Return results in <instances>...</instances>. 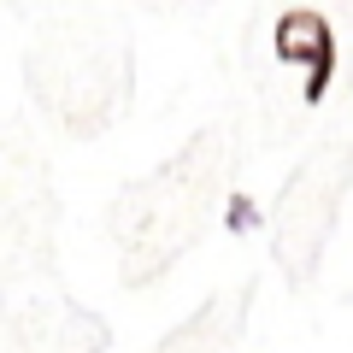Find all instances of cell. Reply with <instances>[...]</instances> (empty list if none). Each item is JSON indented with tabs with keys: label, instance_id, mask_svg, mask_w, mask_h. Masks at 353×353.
I'll list each match as a JSON object with an SVG mask.
<instances>
[{
	"label": "cell",
	"instance_id": "1",
	"mask_svg": "<svg viewBox=\"0 0 353 353\" xmlns=\"http://www.w3.org/2000/svg\"><path fill=\"white\" fill-rule=\"evenodd\" d=\"M271 48H277L283 65H306V83H301V101L306 106H324L330 83H336V36L318 12H283L277 30H271Z\"/></svg>",
	"mask_w": 353,
	"mask_h": 353
},
{
	"label": "cell",
	"instance_id": "2",
	"mask_svg": "<svg viewBox=\"0 0 353 353\" xmlns=\"http://www.w3.org/2000/svg\"><path fill=\"white\" fill-rule=\"evenodd\" d=\"M224 230H230V236H253V230H259V201H253V194H230Z\"/></svg>",
	"mask_w": 353,
	"mask_h": 353
}]
</instances>
